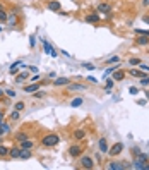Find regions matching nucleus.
Returning a JSON list of instances; mask_svg holds the SVG:
<instances>
[{
	"mask_svg": "<svg viewBox=\"0 0 149 170\" xmlns=\"http://www.w3.org/2000/svg\"><path fill=\"white\" fill-rule=\"evenodd\" d=\"M59 143H60V136L57 132H50L41 138V146H45V148H53Z\"/></svg>",
	"mask_w": 149,
	"mask_h": 170,
	"instance_id": "1",
	"label": "nucleus"
},
{
	"mask_svg": "<svg viewBox=\"0 0 149 170\" xmlns=\"http://www.w3.org/2000/svg\"><path fill=\"white\" fill-rule=\"evenodd\" d=\"M79 163H81L82 168H87V170L94 168V162H93L91 156H84V155H81V156H79Z\"/></svg>",
	"mask_w": 149,
	"mask_h": 170,
	"instance_id": "2",
	"label": "nucleus"
},
{
	"mask_svg": "<svg viewBox=\"0 0 149 170\" xmlns=\"http://www.w3.org/2000/svg\"><path fill=\"white\" fill-rule=\"evenodd\" d=\"M122 151H123V143H120V141H117L113 146L108 148V155H110V156H118Z\"/></svg>",
	"mask_w": 149,
	"mask_h": 170,
	"instance_id": "3",
	"label": "nucleus"
},
{
	"mask_svg": "<svg viewBox=\"0 0 149 170\" xmlns=\"http://www.w3.org/2000/svg\"><path fill=\"white\" fill-rule=\"evenodd\" d=\"M82 146H79V144H74V146H70L69 148V155L72 156V158H79L81 155H82Z\"/></svg>",
	"mask_w": 149,
	"mask_h": 170,
	"instance_id": "4",
	"label": "nucleus"
},
{
	"mask_svg": "<svg viewBox=\"0 0 149 170\" xmlns=\"http://www.w3.org/2000/svg\"><path fill=\"white\" fill-rule=\"evenodd\" d=\"M41 43H43V50H45V53L52 55V57H57V55H59V53H57V50H55V48H52V45H50L46 40H43V38H41Z\"/></svg>",
	"mask_w": 149,
	"mask_h": 170,
	"instance_id": "5",
	"label": "nucleus"
},
{
	"mask_svg": "<svg viewBox=\"0 0 149 170\" xmlns=\"http://www.w3.org/2000/svg\"><path fill=\"white\" fill-rule=\"evenodd\" d=\"M67 90L69 91H86L87 90V86L79 84V83H69V84H67Z\"/></svg>",
	"mask_w": 149,
	"mask_h": 170,
	"instance_id": "6",
	"label": "nucleus"
},
{
	"mask_svg": "<svg viewBox=\"0 0 149 170\" xmlns=\"http://www.w3.org/2000/svg\"><path fill=\"white\" fill-rule=\"evenodd\" d=\"M108 168L110 170H125V168H128V165L122 163V162H110L108 163Z\"/></svg>",
	"mask_w": 149,
	"mask_h": 170,
	"instance_id": "7",
	"label": "nucleus"
},
{
	"mask_svg": "<svg viewBox=\"0 0 149 170\" xmlns=\"http://www.w3.org/2000/svg\"><path fill=\"white\" fill-rule=\"evenodd\" d=\"M98 148H100V153H108V141H106V138L103 136V138H100V141H98Z\"/></svg>",
	"mask_w": 149,
	"mask_h": 170,
	"instance_id": "8",
	"label": "nucleus"
},
{
	"mask_svg": "<svg viewBox=\"0 0 149 170\" xmlns=\"http://www.w3.org/2000/svg\"><path fill=\"white\" fill-rule=\"evenodd\" d=\"M96 11H98V12H103V14H110V12H112V5H110V4H106V2H101V4H98Z\"/></svg>",
	"mask_w": 149,
	"mask_h": 170,
	"instance_id": "9",
	"label": "nucleus"
},
{
	"mask_svg": "<svg viewBox=\"0 0 149 170\" xmlns=\"http://www.w3.org/2000/svg\"><path fill=\"white\" fill-rule=\"evenodd\" d=\"M46 7H48V11L59 12L60 11V2H59V0H52V2H48V4H46Z\"/></svg>",
	"mask_w": 149,
	"mask_h": 170,
	"instance_id": "10",
	"label": "nucleus"
},
{
	"mask_svg": "<svg viewBox=\"0 0 149 170\" xmlns=\"http://www.w3.org/2000/svg\"><path fill=\"white\" fill-rule=\"evenodd\" d=\"M72 138H74L75 141H82V139L86 138V131L84 129H75L74 134H72Z\"/></svg>",
	"mask_w": 149,
	"mask_h": 170,
	"instance_id": "11",
	"label": "nucleus"
},
{
	"mask_svg": "<svg viewBox=\"0 0 149 170\" xmlns=\"http://www.w3.org/2000/svg\"><path fill=\"white\" fill-rule=\"evenodd\" d=\"M123 77H125V70H122L120 67H118L117 70H113V76H112L113 81H122Z\"/></svg>",
	"mask_w": 149,
	"mask_h": 170,
	"instance_id": "12",
	"label": "nucleus"
},
{
	"mask_svg": "<svg viewBox=\"0 0 149 170\" xmlns=\"http://www.w3.org/2000/svg\"><path fill=\"white\" fill-rule=\"evenodd\" d=\"M70 83L69 77H57V79L53 81V86L55 88H59V86H67Z\"/></svg>",
	"mask_w": 149,
	"mask_h": 170,
	"instance_id": "13",
	"label": "nucleus"
},
{
	"mask_svg": "<svg viewBox=\"0 0 149 170\" xmlns=\"http://www.w3.org/2000/svg\"><path fill=\"white\" fill-rule=\"evenodd\" d=\"M135 43H137L139 47H146V45H149V36H144V34H137V40H135Z\"/></svg>",
	"mask_w": 149,
	"mask_h": 170,
	"instance_id": "14",
	"label": "nucleus"
},
{
	"mask_svg": "<svg viewBox=\"0 0 149 170\" xmlns=\"http://www.w3.org/2000/svg\"><path fill=\"white\" fill-rule=\"evenodd\" d=\"M86 22H91V24H96V22H100V16L93 12V14H87L86 16Z\"/></svg>",
	"mask_w": 149,
	"mask_h": 170,
	"instance_id": "15",
	"label": "nucleus"
},
{
	"mask_svg": "<svg viewBox=\"0 0 149 170\" xmlns=\"http://www.w3.org/2000/svg\"><path fill=\"white\" fill-rule=\"evenodd\" d=\"M38 90H40V84H38V83H31V84L24 86V91H26V93H34V91H38Z\"/></svg>",
	"mask_w": 149,
	"mask_h": 170,
	"instance_id": "16",
	"label": "nucleus"
},
{
	"mask_svg": "<svg viewBox=\"0 0 149 170\" xmlns=\"http://www.w3.org/2000/svg\"><path fill=\"white\" fill-rule=\"evenodd\" d=\"M26 79H29V72H21V74H17L16 76V83H19V84H22V83H24V81Z\"/></svg>",
	"mask_w": 149,
	"mask_h": 170,
	"instance_id": "17",
	"label": "nucleus"
},
{
	"mask_svg": "<svg viewBox=\"0 0 149 170\" xmlns=\"http://www.w3.org/2000/svg\"><path fill=\"white\" fill-rule=\"evenodd\" d=\"M128 74L141 79V77H144V76H146V72H144V70H141V69H130V70H128Z\"/></svg>",
	"mask_w": 149,
	"mask_h": 170,
	"instance_id": "18",
	"label": "nucleus"
},
{
	"mask_svg": "<svg viewBox=\"0 0 149 170\" xmlns=\"http://www.w3.org/2000/svg\"><path fill=\"white\" fill-rule=\"evenodd\" d=\"M21 149L22 148H9V156L11 158H19L21 156Z\"/></svg>",
	"mask_w": 149,
	"mask_h": 170,
	"instance_id": "19",
	"label": "nucleus"
},
{
	"mask_svg": "<svg viewBox=\"0 0 149 170\" xmlns=\"http://www.w3.org/2000/svg\"><path fill=\"white\" fill-rule=\"evenodd\" d=\"M7 24H9V26H16L17 24V16L14 14V12L9 14V17H7Z\"/></svg>",
	"mask_w": 149,
	"mask_h": 170,
	"instance_id": "20",
	"label": "nucleus"
},
{
	"mask_svg": "<svg viewBox=\"0 0 149 170\" xmlns=\"http://www.w3.org/2000/svg\"><path fill=\"white\" fill-rule=\"evenodd\" d=\"M33 146H34V143H33L31 139H24V141H21V148L22 149H31Z\"/></svg>",
	"mask_w": 149,
	"mask_h": 170,
	"instance_id": "21",
	"label": "nucleus"
},
{
	"mask_svg": "<svg viewBox=\"0 0 149 170\" xmlns=\"http://www.w3.org/2000/svg\"><path fill=\"white\" fill-rule=\"evenodd\" d=\"M31 156H33L31 149H21V156H19V158H22V160H29Z\"/></svg>",
	"mask_w": 149,
	"mask_h": 170,
	"instance_id": "22",
	"label": "nucleus"
},
{
	"mask_svg": "<svg viewBox=\"0 0 149 170\" xmlns=\"http://www.w3.org/2000/svg\"><path fill=\"white\" fill-rule=\"evenodd\" d=\"M5 156H9V148L0 143V158H5Z\"/></svg>",
	"mask_w": 149,
	"mask_h": 170,
	"instance_id": "23",
	"label": "nucleus"
},
{
	"mask_svg": "<svg viewBox=\"0 0 149 170\" xmlns=\"http://www.w3.org/2000/svg\"><path fill=\"white\" fill-rule=\"evenodd\" d=\"M82 103H84L82 98H74V100L70 101V106H72V108H77V106H81Z\"/></svg>",
	"mask_w": 149,
	"mask_h": 170,
	"instance_id": "24",
	"label": "nucleus"
},
{
	"mask_svg": "<svg viewBox=\"0 0 149 170\" xmlns=\"http://www.w3.org/2000/svg\"><path fill=\"white\" fill-rule=\"evenodd\" d=\"M24 108H26V103L24 101H17L16 105H14V110H17V112H22Z\"/></svg>",
	"mask_w": 149,
	"mask_h": 170,
	"instance_id": "25",
	"label": "nucleus"
},
{
	"mask_svg": "<svg viewBox=\"0 0 149 170\" xmlns=\"http://www.w3.org/2000/svg\"><path fill=\"white\" fill-rule=\"evenodd\" d=\"M113 86H115V81L110 77V79L106 81V84H105V90H106V91H112V90H113Z\"/></svg>",
	"mask_w": 149,
	"mask_h": 170,
	"instance_id": "26",
	"label": "nucleus"
},
{
	"mask_svg": "<svg viewBox=\"0 0 149 170\" xmlns=\"http://www.w3.org/2000/svg\"><path fill=\"white\" fill-rule=\"evenodd\" d=\"M17 65H21V62H16V64H12V65H11V69H9V72H11L12 76L19 72V69H17Z\"/></svg>",
	"mask_w": 149,
	"mask_h": 170,
	"instance_id": "27",
	"label": "nucleus"
},
{
	"mask_svg": "<svg viewBox=\"0 0 149 170\" xmlns=\"http://www.w3.org/2000/svg\"><path fill=\"white\" fill-rule=\"evenodd\" d=\"M9 117H11V120H12V122H14V120H17V119L21 117V112H17V110H12V112H11V115H9Z\"/></svg>",
	"mask_w": 149,
	"mask_h": 170,
	"instance_id": "28",
	"label": "nucleus"
},
{
	"mask_svg": "<svg viewBox=\"0 0 149 170\" xmlns=\"http://www.w3.org/2000/svg\"><path fill=\"white\" fill-rule=\"evenodd\" d=\"M81 67H84V69H87V70H94L96 69V65L94 64H89V62H82Z\"/></svg>",
	"mask_w": 149,
	"mask_h": 170,
	"instance_id": "29",
	"label": "nucleus"
},
{
	"mask_svg": "<svg viewBox=\"0 0 149 170\" xmlns=\"http://www.w3.org/2000/svg\"><path fill=\"white\" fill-rule=\"evenodd\" d=\"M141 64V59L139 57H132V59L128 60V65H132V67H135V65Z\"/></svg>",
	"mask_w": 149,
	"mask_h": 170,
	"instance_id": "30",
	"label": "nucleus"
},
{
	"mask_svg": "<svg viewBox=\"0 0 149 170\" xmlns=\"http://www.w3.org/2000/svg\"><path fill=\"white\" fill-rule=\"evenodd\" d=\"M14 138H16L17 141L21 143V141H24V139H27V134H26V132H17L16 136H14Z\"/></svg>",
	"mask_w": 149,
	"mask_h": 170,
	"instance_id": "31",
	"label": "nucleus"
},
{
	"mask_svg": "<svg viewBox=\"0 0 149 170\" xmlns=\"http://www.w3.org/2000/svg\"><path fill=\"white\" fill-rule=\"evenodd\" d=\"M7 17H9V14L5 12V9H2L0 11V22H7Z\"/></svg>",
	"mask_w": 149,
	"mask_h": 170,
	"instance_id": "32",
	"label": "nucleus"
},
{
	"mask_svg": "<svg viewBox=\"0 0 149 170\" xmlns=\"http://www.w3.org/2000/svg\"><path fill=\"white\" fill-rule=\"evenodd\" d=\"M118 67H120V65L117 64L115 67H110V69H106V70H105V77H106V76H110V74H113V70H117Z\"/></svg>",
	"mask_w": 149,
	"mask_h": 170,
	"instance_id": "33",
	"label": "nucleus"
},
{
	"mask_svg": "<svg viewBox=\"0 0 149 170\" xmlns=\"http://www.w3.org/2000/svg\"><path fill=\"white\" fill-rule=\"evenodd\" d=\"M141 86H149V76H144V77H141Z\"/></svg>",
	"mask_w": 149,
	"mask_h": 170,
	"instance_id": "34",
	"label": "nucleus"
},
{
	"mask_svg": "<svg viewBox=\"0 0 149 170\" xmlns=\"http://www.w3.org/2000/svg\"><path fill=\"white\" fill-rule=\"evenodd\" d=\"M135 34H144V36H149V29H135Z\"/></svg>",
	"mask_w": 149,
	"mask_h": 170,
	"instance_id": "35",
	"label": "nucleus"
},
{
	"mask_svg": "<svg viewBox=\"0 0 149 170\" xmlns=\"http://www.w3.org/2000/svg\"><path fill=\"white\" fill-rule=\"evenodd\" d=\"M5 95L9 96V98H16V95H17V93H16L14 90H5Z\"/></svg>",
	"mask_w": 149,
	"mask_h": 170,
	"instance_id": "36",
	"label": "nucleus"
},
{
	"mask_svg": "<svg viewBox=\"0 0 149 170\" xmlns=\"http://www.w3.org/2000/svg\"><path fill=\"white\" fill-rule=\"evenodd\" d=\"M33 96H34V98H43V96H45V91L38 90V91H34V95H33Z\"/></svg>",
	"mask_w": 149,
	"mask_h": 170,
	"instance_id": "37",
	"label": "nucleus"
},
{
	"mask_svg": "<svg viewBox=\"0 0 149 170\" xmlns=\"http://www.w3.org/2000/svg\"><path fill=\"white\" fill-rule=\"evenodd\" d=\"M139 67H141V70H144V72H149V65L147 64H142V62H141Z\"/></svg>",
	"mask_w": 149,
	"mask_h": 170,
	"instance_id": "38",
	"label": "nucleus"
},
{
	"mask_svg": "<svg viewBox=\"0 0 149 170\" xmlns=\"http://www.w3.org/2000/svg\"><path fill=\"white\" fill-rule=\"evenodd\" d=\"M118 60H120L118 57H112V59H108V64H117Z\"/></svg>",
	"mask_w": 149,
	"mask_h": 170,
	"instance_id": "39",
	"label": "nucleus"
},
{
	"mask_svg": "<svg viewBox=\"0 0 149 170\" xmlns=\"http://www.w3.org/2000/svg\"><path fill=\"white\" fill-rule=\"evenodd\" d=\"M128 91H130V95H137V88H135V86H132Z\"/></svg>",
	"mask_w": 149,
	"mask_h": 170,
	"instance_id": "40",
	"label": "nucleus"
},
{
	"mask_svg": "<svg viewBox=\"0 0 149 170\" xmlns=\"http://www.w3.org/2000/svg\"><path fill=\"white\" fill-rule=\"evenodd\" d=\"M27 69L31 70V72H38V67H34V65H27Z\"/></svg>",
	"mask_w": 149,
	"mask_h": 170,
	"instance_id": "41",
	"label": "nucleus"
},
{
	"mask_svg": "<svg viewBox=\"0 0 149 170\" xmlns=\"http://www.w3.org/2000/svg\"><path fill=\"white\" fill-rule=\"evenodd\" d=\"M87 81H89V83H93V84H96V83H98V81H96V77H93V76H89V77H87Z\"/></svg>",
	"mask_w": 149,
	"mask_h": 170,
	"instance_id": "42",
	"label": "nucleus"
},
{
	"mask_svg": "<svg viewBox=\"0 0 149 170\" xmlns=\"http://www.w3.org/2000/svg\"><path fill=\"white\" fill-rule=\"evenodd\" d=\"M34 43H36V40H34V36H31V38H29V45L34 47Z\"/></svg>",
	"mask_w": 149,
	"mask_h": 170,
	"instance_id": "43",
	"label": "nucleus"
},
{
	"mask_svg": "<svg viewBox=\"0 0 149 170\" xmlns=\"http://www.w3.org/2000/svg\"><path fill=\"white\" fill-rule=\"evenodd\" d=\"M38 79H40V76H38V74H36V76H33V77H31V81H33V83H36Z\"/></svg>",
	"mask_w": 149,
	"mask_h": 170,
	"instance_id": "44",
	"label": "nucleus"
},
{
	"mask_svg": "<svg viewBox=\"0 0 149 170\" xmlns=\"http://www.w3.org/2000/svg\"><path fill=\"white\" fill-rule=\"evenodd\" d=\"M142 21L146 22V24H149V16H144V17H142Z\"/></svg>",
	"mask_w": 149,
	"mask_h": 170,
	"instance_id": "45",
	"label": "nucleus"
},
{
	"mask_svg": "<svg viewBox=\"0 0 149 170\" xmlns=\"http://www.w3.org/2000/svg\"><path fill=\"white\" fill-rule=\"evenodd\" d=\"M48 77H50V79H53V77H57V74H55V72H50V74H48Z\"/></svg>",
	"mask_w": 149,
	"mask_h": 170,
	"instance_id": "46",
	"label": "nucleus"
},
{
	"mask_svg": "<svg viewBox=\"0 0 149 170\" xmlns=\"http://www.w3.org/2000/svg\"><path fill=\"white\" fill-rule=\"evenodd\" d=\"M62 53H64L65 57H72V55H70V53H69V52H67V50H62Z\"/></svg>",
	"mask_w": 149,
	"mask_h": 170,
	"instance_id": "47",
	"label": "nucleus"
},
{
	"mask_svg": "<svg viewBox=\"0 0 149 170\" xmlns=\"http://www.w3.org/2000/svg\"><path fill=\"white\" fill-rule=\"evenodd\" d=\"M142 5H144V7H147V5H149V0H142Z\"/></svg>",
	"mask_w": 149,
	"mask_h": 170,
	"instance_id": "48",
	"label": "nucleus"
},
{
	"mask_svg": "<svg viewBox=\"0 0 149 170\" xmlns=\"http://www.w3.org/2000/svg\"><path fill=\"white\" fill-rule=\"evenodd\" d=\"M2 120H4V112L0 110V124H2Z\"/></svg>",
	"mask_w": 149,
	"mask_h": 170,
	"instance_id": "49",
	"label": "nucleus"
},
{
	"mask_svg": "<svg viewBox=\"0 0 149 170\" xmlns=\"http://www.w3.org/2000/svg\"><path fill=\"white\" fill-rule=\"evenodd\" d=\"M4 132H5V131H4V127H2V126H0V136H4Z\"/></svg>",
	"mask_w": 149,
	"mask_h": 170,
	"instance_id": "50",
	"label": "nucleus"
},
{
	"mask_svg": "<svg viewBox=\"0 0 149 170\" xmlns=\"http://www.w3.org/2000/svg\"><path fill=\"white\" fill-rule=\"evenodd\" d=\"M146 100L149 101V91H146Z\"/></svg>",
	"mask_w": 149,
	"mask_h": 170,
	"instance_id": "51",
	"label": "nucleus"
},
{
	"mask_svg": "<svg viewBox=\"0 0 149 170\" xmlns=\"http://www.w3.org/2000/svg\"><path fill=\"white\" fill-rule=\"evenodd\" d=\"M4 93H5V91H4L2 88H0V96H4Z\"/></svg>",
	"mask_w": 149,
	"mask_h": 170,
	"instance_id": "52",
	"label": "nucleus"
},
{
	"mask_svg": "<svg viewBox=\"0 0 149 170\" xmlns=\"http://www.w3.org/2000/svg\"><path fill=\"white\" fill-rule=\"evenodd\" d=\"M2 9H4V4H2V2H0V11H2Z\"/></svg>",
	"mask_w": 149,
	"mask_h": 170,
	"instance_id": "53",
	"label": "nucleus"
},
{
	"mask_svg": "<svg viewBox=\"0 0 149 170\" xmlns=\"http://www.w3.org/2000/svg\"><path fill=\"white\" fill-rule=\"evenodd\" d=\"M2 29H4V28H2V22H0V31H2Z\"/></svg>",
	"mask_w": 149,
	"mask_h": 170,
	"instance_id": "54",
	"label": "nucleus"
},
{
	"mask_svg": "<svg viewBox=\"0 0 149 170\" xmlns=\"http://www.w3.org/2000/svg\"><path fill=\"white\" fill-rule=\"evenodd\" d=\"M147 156H149V153H147Z\"/></svg>",
	"mask_w": 149,
	"mask_h": 170,
	"instance_id": "55",
	"label": "nucleus"
}]
</instances>
